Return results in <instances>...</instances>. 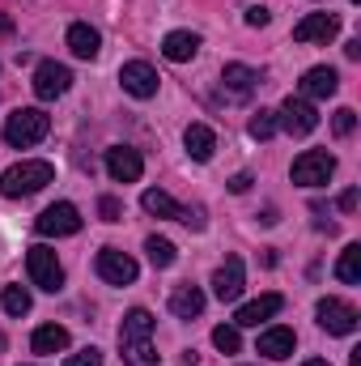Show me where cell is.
I'll return each instance as SVG.
<instances>
[{"instance_id":"6da1fadb","label":"cell","mask_w":361,"mask_h":366,"mask_svg":"<svg viewBox=\"0 0 361 366\" xmlns=\"http://www.w3.org/2000/svg\"><path fill=\"white\" fill-rule=\"evenodd\" d=\"M56 179V167L51 162H17V167H9L4 175H0V196H9V200H21V196H34V192H43L47 183Z\"/></svg>"},{"instance_id":"7a4b0ae2","label":"cell","mask_w":361,"mask_h":366,"mask_svg":"<svg viewBox=\"0 0 361 366\" xmlns=\"http://www.w3.org/2000/svg\"><path fill=\"white\" fill-rule=\"evenodd\" d=\"M47 132H51V115L39 111V107H21V111H13V115L4 119V141H9L13 149H30V145H39Z\"/></svg>"},{"instance_id":"3957f363","label":"cell","mask_w":361,"mask_h":366,"mask_svg":"<svg viewBox=\"0 0 361 366\" xmlns=\"http://www.w3.org/2000/svg\"><path fill=\"white\" fill-rule=\"evenodd\" d=\"M34 230H39L43 239H68V234H77V230H81V213H77V204L56 200V204H47V209L39 213Z\"/></svg>"},{"instance_id":"277c9868","label":"cell","mask_w":361,"mask_h":366,"mask_svg":"<svg viewBox=\"0 0 361 366\" xmlns=\"http://www.w3.org/2000/svg\"><path fill=\"white\" fill-rule=\"evenodd\" d=\"M315 315H319V328L332 332V337H349V332H357V324H361L357 307L345 302V298H323L315 307Z\"/></svg>"},{"instance_id":"5b68a950","label":"cell","mask_w":361,"mask_h":366,"mask_svg":"<svg viewBox=\"0 0 361 366\" xmlns=\"http://www.w3.org/2000/svg\"><path fill=\"white\" fill-rule=\"evenodd\" d=\"M332 171H336V158L327 149H306L293 158V183L298 187H323L332 179Z\"/></svg>"},{"instance_id":"8992f818","label":"cell","mask_w":361,"mask_h":366,"mask_svg":"<svg viewBox=\"0 0 361 366\" xmlns=\"http://www.w3.org/2000/svg\"><path fill=\"white\" fill-rule=\"evenodd\" d=\"M26 273H30V281H34L39 290H47V294H56V290L64 285V269H60L56 252H51V247H43V243L26 252Z\"/></svg>"},{"instance_id":"52a82bcc","label":"cell","mask_w":361,"mask_h":366,"mask_svg":"<svg viewBox=\"0 0 361 366\" xmlns=\"http://www.w3.org/2000/svg\"><path fill=\"white\" fill-rule=\"evenodd\" d=\"M276 124H280L289 137H306V132L319 128V111H315L306 98H293V94H289V98L280 102V111H276Z\"/></svg>"},{"instance_id":"ba28073f","label":"cell","mask_w":361,"mask_h":366,"mask_svg":"<svg viewBox=\"0 0 361 366\" xmlns=\"http://www.w3.org/2000/svg\"><path fill=\"white\" fill-rule=\"evenodd\" d=\"M136 260L128 256V252H119V247H102L98 252V277L106 281V285H132L136 281Z\"/></svg>"},{"instance_id":"9c48e42d","label":"cell","mask_w":361,"mask_h":366,"mask_svg":"<svg viewBox=\"0 0 361 366\" xmlns=\"http://www.w3.org/2000/svg\"><path fill=\"white\" fill-rule=\"evenodd\" d=\"M106 175L115 183H136L145 175V158H141V149H132V145H115V149H106Z\"/></svg>"},{"instance_id":"30bf717a","label":"cell","mask_w":361,"mask_h":366,"mask_svg":"<svg viewBox=\"0 0 361 366\" xmlns=\"http://www.w3.org/2000/svg\"><path fill=\"white\" fill-rule=\"evenodd\" d=\"M158 69L153 64H145V60H128L123 69H119V86L132 94V98H153L158 94Z\"/></svg>"},{"instance_id":"8fae6325","label":"cell","mask_w":361,"mask_h":366,"mask_svg":"<svg viewBox=\"0 0 361 366\" xmlns=\"http://www.w3.org/2000/svg\"><path fill=\"white\" fill-rule=\"evenodd\" d=\"M336 34H340V17L336 13H306L293 26V39L298 43H332Z\"/></svg>"},{"instance_id":"7c38bea8","label":"cell","mask_w":361,"mask_h":366,"mask_svg":"<svg viewBox=\"0 0 361 366\" xmlns=\"http://www.w3.org/2000/svg\"><path fill=\"white\" fill-rule=\"evenodd\" d=\"M73 86V73H68V64H56V60H43L39 69H34V94L43 98V102H51V98H60V94Z\"/></svg>"},{"instance_id":"4fadbf2b","label":"cell","mask_w":361,"mask_h":366,"mask_svg":"<svg viewBox=\"0 0 361 366\" xmlns=\"http://www.w3.org/2000/svg\"><path fill=\"white\" fill-rule=\"evenodd\" d=\"M243 285H247V273H243V260H238V256H230V260L213 273V294H217L221 302H238Z\"/></svg>"},{"instance_id":"5bb4252c","label":"cell","mask_w":361,"mask_h":366,"mask_svg":"<svg viewBox=\"0 0 361 366\" xmlns=\"http://www.w3.org/2000/svg\"><path fill=\"white\" fill-rule=\"evenodd\" d=\"M280 307H285V298H280V294H260L255 302H243V307H238L234 324H238V328H260V324L272 320Z\"/></svg>"},{"instance_id":"9a60e30c","label":"cell","mask_w":361,"mask_h":366,"mask_svg":"<svg viewBox=\"0 0 361 366\" xmlns=\"http://www.w3.org/2000/svg\"><path fill=\"white\" fill-rule=\"evenodd\" d=\"M162 56H166L171 64L195 60V56H200V34H195V30H171V34L162 39Z\"/></svg>"},{"instance_id":"2e32d148","label":"cell","mask_w":361,"mask_h":366,"mask_svg":"<svg viewBox=\"0 0 361 366\" xmlns=\"http://www.w3.org/2000/svg\"><path fill=\"white\" fill-rule=\"evenodd\" d=\"M68 51H73L77 60H98V51H102V34L93 30L90 21H73V26H68Z\"/></svg>"},{"instance_id":"e0dca14e","label":"cell","mask_w":361,"mask_h":366,"mask_svg":"<svg viewBox=\"0 0 361 366\" xmlns=\"http://www.w3.org/2000/svg\"><path fill=\"white\" fill-rule=\"evenodd\" d=\"M336 90H340V77H336V69H327V64H315V69H306V77H302V94H306V98H332Z\"/></svg>"},{"instance_id":"ac0fdd59","label":"cell","mask_w":361,"mask_h":366,"mask_svg":"<svg viewBox=\"0 0 361 366\" xmlns=\"http://www.w3.org/2000/svg\"><path fill=\"white\" fill-rule=\"evenodd\" d=\"M183 145H187V154H191L195 162H208V158H213V149H217V132H213L208 124H187Z\"/></svg>"},{"instance_id":"d6986e66","label":"cell","mask_w":361,"mask_h":366,"mask_svg":"<svg viewBox=\"0 0 361 366\" xmlns=\"http://www.w3.org/2000/svg\"><path fill=\"white\" fill-rule=\"evenodd\" d=\"M293 345H298L293 328H268V332L260 337V354H264V358H272V362H285V358L293 354Z\"/></svg>"},{"instance_id":"ffe728a7","label":"cell","mask_w":361,"mask_h":366,"mask_svg":"<svg viewBox=\"0 0 361 366\" xmlns=\"http://www.w3.org/2000/svg\"><path fill=\"white\" fill-rule=\"evenodd\" d=\"M221 86L234 94V98H247V94L260 86V73L247 69V64H225V69H221Z\"/></svg>"},{"instance_id":"44dd1931","label":"cell","mask_w":361,"mask_h":366,"mask_svg":"<svg viewBox=\"0 0 361 366\" xmlns=\"http://www.w3.org/2000/svg\"><path fill=\"white\" fill-rule=\"evenodd\" d=\"M68 328H60V324H43V328H34V337H30V350L34 354H60V350H68Z\"/></svg>"},{"instance_id":"7402d4cb","label":"cell","mask_w":361,"mask_h":366,"mask_svg":"<svg viewBox=\"0 0 361 366\" xmlns=\"http://www.w3.org/2000/svg\"><path fill=\"white\" fill-rule=\"evenodd\" d=\"M119 354L128 366H158V350L153 337H136V341H119Z\"/></svg>"},{"instance_id":"603a6c76","label":"cell","mask_w":361,"mask_h":366,"mask_svg":"<svg viewBox=\"0 0 361 366\" xmlns=\"http://www.w3.org/2000/svg\"><path fill=\"white\" fill-rule=\"evenodd\" d=\"M171 311H175L179 320H195V315L204 311V294H200L195 285H179V290L171 294Z\"/></svg>"},{"instance_id":"cb8c5ba5","label":"cell","mask_w":361,"mask_h":366,"mask_svg":"<svg viewBox=\"0 0 361 366\" xmlns=\"http://www.w3.org/2000/svg\"><path fill=\"white\" fill-rule=\"evenodd\" d=\"M136 337H153V315L145 307H132L119 324V341H136Z\"/></svg>"},{"instance_id":"d4e9b609","label":"cell","mask_w":361,"mask_h":366,"mask_svg":"<svg viewBox=\"0 0 361 366\" xmlns=\"http://www.w3.org/2000/svg\"><path fill=\"white\" fill-rule=\"evenodd\" d=\"M141 204H145V213H153V217H179L183 213V204L171 192H162V187H149V192L141 196Z\"/></svg>"},{"instance_id":"484cf974","label":"cell","mask_w":361,"mask_h":366,"mask_svg":"<svg viewBox=\"0 0 361 366\" xmlns=\"http://www.w3.org/2000/svg\"><path fill=\"white\" fill-rule=\"evenodd\" d=\"M145 252H149V264H153V269H171V264L179 260L175 243L162 239V234H149V239H145Z\"/></svg>"},{"instance_id":"4316f807","label":"cell","mask_w":361,"mask_h":366,"mask_svg":"<svg viewBox=\"0 0 361 366\" xmlns=\"http://www.w3.org/2000/svg\"><path fill=\"white\" fill-rule=\"evenodd\" d=\"M336 277H340L345 285H357L361 281V243H349V247L340 252V260H336Z\"/></svg>"},{"instance_id":"83f0119b","label":"cell","mask_w":361,"mask_h":366,"mask_svg":"<svg viewBox=\"0 0 361 366\" xmlns=\"http://www.w3.org/2000/svg\"><path fill=\"white\" fill-rule=\"evenodd\" d=\"M0 307H4V315H26V311H30V290L4 285V290H0Z\"/></svg>"},{"instance_id":"f1b7e54d","label":"cell","mask_w":361,"mask_h":366,"mask_svg":"<svg viewBox=\"0 0 361 366\" xmlns=\"http://www.w3.org/2000/svg\"><path fill=\"white\" fill-rule=\"evenodd\" d=\"M276 128H280V124H276V111H255V115H251V124H247V132H251L255 141H272V137H276Z\"/></svg>"},{"instance_id":"f546056e","label":"cell","mask_w":361,"mask_h":366,"mask_svg":"<svg viewBox=\"0 0 361 366\" xmlns=\"http://www.w3.org/2000/svg\"><path fill=\"white\" fill-rule=\"evenodd\" d=\"M213 345H217L221 354H238L243 337H238V328H234V324H217V328H213Z\"/></svg>"},{"instance_id":"4dcf8cb0","label":"cell","mask_w":361,"mask_h":366,"mask_svg":"<svg viewBox=\"0 0 361 366\" xmlns=\"http://www.w3.org/2000/svg\"><path fill=\"white\" fill-rule=\"evenodd\" d=\"M353 128H357V111H353V107H340V111L332 115V132H336V137H353Z\"/></svg>"},{"instance_id":"1f68e13d","label":"cell","mask_w":361,"mask_h":366,"mask_svg":"<svg viewBox=\"0 0 361 366\" xmlns=\"http://www.w3.org/2000/svg\"><path fill=\"white\" fill-rule=\"evenodd\" d=\"M98 217H102V222H123V204H119L115 196H102V200H98Z\"/></svg>"},{"instance_id":"d6a6232c","label":"cell","mask_w":361,"mask_h":366,"mask_svg":"<svg viewBox=\"0 0 361 366\" xmlns=\"http://www.w3.org/2000/svg\"><path fill=\"white\" fill-rule=\"evenodd\" d=\"M64 366H102V354H98V350H81V354H68V358H64Z\"/></svg>"},{"instance_id":"836d02e7","label":"cell","mask_w":361,"mask_h":366,"mask_svg":"<svg viewBox=\"0 0 361 366\" xmlns=\"http://www.w3.org/2000/svg\"><path fill=\"white\" fill-rule=\"evenodd\" d=\"M268 21H272V13L264 9V4H251V9H247V26L260 30V26H268Z\"/></svg>"},{"instance_id":"e575fe53","label":"cell","mask_w":361,"mask_h":366,"mask_svg":"<svg viewBox=\"0 0 361 366\" xmlns=\"http://www.w3.org/2000/svg\"><path fill=\"white\" fill-rule=\"evenodd\" d=\"M179 222H187L191 230H204V209H183Z\"/></svg>"},{"instance_id":"d590c367","label":"cell","mask_w":361,"mask_h":366,"mask_svg":"<svg viewBox=\"0 0 361 366\" xmlns=\"http://www.w3.org/2000/svg\"><path fill=\"white\" fill-rule=\"evenodd\" d=\"M357 200H361V192H357V187L340 192V209H345V213H353V209H357Z\"/></svg>"},{"instance_id":"8d00e7d4","label":"cell","mask_w":361,"mask_h":366,"mask_svg":"<svg viewBox=\"0 0 361 366\" xmlns=\"http://www.w3.org/2000/svg\"><path fill=\"white\" fill-rule=\"evenodd\" d=\"M247 187H251V175H247V171H243V175H234V179H230V192H238V196H243V192H247Z\"/></svg>"},{"instance_id":"74e56055","label":"cell","mask_w":361,"mask_h":366,"mask_svg":"<svg viewBox=\"0 0 361 366\" xmlns=\"http://www.w3.org/2000/svg\"><path fill=\"white\" fill-rule=\"evenodd\" d=\"M345 56H349V60H361V39H349V43H345Z\"/></svg>"},{"instance_id":"f35d334b","label":"cell","mask_w":361,"mask_h":366,"mask_svg":"<svg viewBox=\"0 0 361 366\" xmlns=\"http://www.w3.org/2000/svg\"><path fill=\"white\" fill-rule=\"evenodd\" d=\"M9 30H13V21H9V17L0 13V34H9Z\"/></svg>"},{"instance_id":"ab89813d","label":"cell","mask_w":361,"mask_h":366,"mask_svg":"<svg viewBox=\"0 0 361 366\" xmlns=\"http://www.w3.org/2000/svg\"><path fill=\"white\" fill-rule=\"evenodd\" d=\"M302 366H332V362H327V358H306Z\"/></svg>"},{"instance_id":"60d3db41","label":"cell","mask_w":361,"mask_h":366,"mask_svg":"<svg viewBox=\"0 0 361 366\" xmlns=\"http://www.w3.org/2000/svg\"><path fill=\"white\" fill-rule=\"evenodd\" d=\"M4 350H9V337H4V332H0V354H4Z\"/></svg>"},{"instance_id":"b9f144b4","label":"cell","mask_w":361,"mask_h":366,"mask_svg":"<svg viewBox=\"0 0 361 366\" xmlns=\"http://www.w3.org/2000/svg\"><path fill=\"white\" fill-rule=\"evenodd\" d=\"M353 4H357V0H353Z\"/></svg>"}]
</instances>
